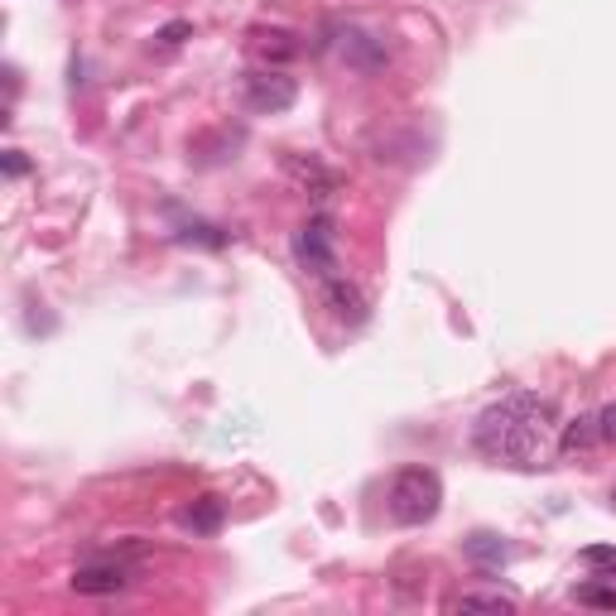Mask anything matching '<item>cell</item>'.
I'll list each match as a JSON object with an SVG mask.
<instances>
[{
	"label": "cell",
	"mask_w": 616,
	"mask_h": 616,
	"mask_svg": "<svg viewBox=\"0 0 616 616\" xmlns=\"http://www.w3.org/2000/svg\"><path fill=\"white\" fill-rule=\"evenodd\" d=\"M473 444L481 458L506 463V467H549L554 453H559V438H554V405L539 400V395H506L491 409H481L473 424Z\"/></svg>",
	"instance_id": "6da1fadb"
},
{
	"label": "cell",
	"mask_w": 616,
	"mask_h": 616,
	"mask_svg": "<svg viewBox=\"0 0 616 616\" xmlns=\"http://www.w3.org/2000/svg\"><path fill=\"white\" fill-rule=\"evenodd\" d=\"M444 506V481L429 467H405L390 481V516L400 525H429Z\"/></svg>",
	"instance_id": "7a4b0ae2"
},
{
	"label": "cell",
	"mask_w": 616,
	"mask_h": 616,
	"mask_svg": "<svg viewBox=\"0 0 616 616\" xmlns=\"http://www.w3.org/2000/svg\"><path fill=\"white\" fill-rule=\"evenodd\" d=\"M295 256L308 275H318V280H332L337 275V241H332V222L328 217H314V222H304L295 231Z\"/></svg>",
	"instance_id": "3957f363"
},
{
	"label": "cell",
	"mask_w": 616,
	"mask_h": 616,
	"mask_svg": "<svg viewBox=\"0 0 616 616\" xmlns=\"http://www.w3.org/2000/svg\"><path fill=\"white\" fill-rule=\"evenodd\" d=\"M295 97H299V82L280 68H260L246 78V101H251L256 111H289Z\"/></svg>",
	"instance_id": "277c9868"
},
{
	"label": "cell",
	"mask_w": 616,
	"mask_h": 616,
	"mask_svg": "<svg viewBox=\"0 0 616 616\" xmlns=\"http://www.w3.org/2000/svg\"><path fill=\"white\" fill-rule=\"evenodd\" d=\"M285 173H289V183H299L314 202H332V193H337V173L322 165L318 155H285Z\"/></svg>",
	"instance_id": "5b68a950"
},
{
	"label": "cell",
	"mask_w": 616,
	"mask_h": 616,
	"mask_svg": "<svg viewBox=\"0 0 616 616\" xmlns=\"http://www.w3.org/2000/svg\"><path fill=\"white\" fill-rule=\"evenodd\" d=\"M126 583H130L126 564H87L72 574V593L78 597H111V593H121Z\"/></svg>",
	"instance_id": "8992f818"
},
{
	"label": "cell",
	"mask_w": 616,
	"mask_h": 616,
	"mask_svg": "<svg viewBox=\"0 0 616 616\" xmlns=\"http://www.w3.org/2000/svg\"><path fill=\"white\" fill-rule=\"evenodd\" d=\"M251 53L266 68H285V63H295V58L304 53V43L289 34V29H251Z\"/></svg>",
	"instance_id": "52a82bcc"
},
{
	"label": "cell",
	"mask_w": 616,
	"mask_h": 616,
	"mask_svg": "<svg viewBox=\"0 0 616 616\" xmlns=\"http://www.w3.org/2000/svg\"><path fill=\"white\" fill-rule=\"evenodd\" d=\"M337 58L351 68H361V72H376L386 63V49H380V39L361 34V29H342V34H337Z\"/></svg>",
	"instance_id": "ba28073f"
},
{
	"label": "cell",
	"mask_w": 616,
	"mask_h": 616,
	"mask_svg": "<svg viewBox=\"0 0 616 616\" xmlns=\"http://www.w3.org/2000/svg\"><path fill=\"white\" fill-rule=\"evenodd\" d=\"M322 304H328L332 318H342V322H361L366 318V295L351 280H342V275L322 280Z\"/></svg>",
	"instance_id": "9c48e42d"
},
{
	"label": "cell",
	"mask_w": 616,
	"mask_h": 616,
	"mask_svg": "<svg viewBox=\"0 0 616 616\" xmlns=\"http://www.w3.org/2000/svg\"><path fill=\"white\" fill-rule=\"evenodd\" d=\"M222 520H227V506L217 501V496H198L193 506L179 510V525H183V530H193V535H217V530H222Z\"/></svg>",
	"instance_id": "30bf717a"
},
{
	"label": "cell",
	"mask_w": 616,
	"mask_h": 616,
	"mask_svg": "<svg viewBox=\"0 0 616 616\" xmlns=\"http://www.w3.org/2000/svg\"><path fill=\"white\" fill-rule=\"evenodd\" d=\"M593 444H603V429H597V415H578L564 424L559 434V453H588Z\"/></svg>",
	"instance_id": "8fae6325"
},
{
	"label": "cell",
	"mask_w": 616,
	"mask_h": 616,
	"mask_svg": "<svg viewBox=\"0 0 616 616\" xmlns=\"http://www.w3.org/2000/svg\"><path fill=\"white\" fill-rule=\"evenodd\" d=\"M467 559L481 564V568H501L510 559V545L501 535H491V530H477L473 539H467Z\"/></svg>",
	"instance_id": "7c38bea8"
},
{
	"label": "cell",
	"mask_w": 616,
	"mask_h": 616,
	"mask_svg": "<svg viewBox=\"0 0 616 616\" xmlns=\"http://www.w3.org/2000/svg\"><path fill=\"white\" fill-rule=\"evenodd\" d=\"M448 612H516V597H506V593H458L448 603Z\"/></svg>",
	"instance_id": "4fadbf2b"
},
{
	"label": "cell",
	"mask_w": 616,
	"mask_h": 616,
	"mask_svg": "<svg viewBox=\"0 0 616 616\" xmlns=\"http://www.w3.org/2000/svg\"><path fill=\"white\" fill-rule=\"evenodd\" d=\"M578 603L583 607H597V612H616V588H612V583H583Z\"/></svg>",
	"instance_id": "5bb4252c"
},
{
	"label": "cell",
	"mask_w": 616,
	"mask_h": 616,
	"mask_svg": "<svg viewBox=\"0 0 616 616\" xmlns=\"http://www.w3.org/2000/svg\"><path fill=\"white\" fill-rule=\"evenodd\" d=\"M578 559H583V564H588V568H597V574H607V578H616V549H612V545H588V549H583V554H578Z\"/></svg>",
	"instance_id": "9a60e30c"
},
{
	"label": "cell",
	"mask_w": 616,
	"mask_h": 616,
	"mask_svg": "<svg viewBox=\"0 0 616 616\" xmlns=\"http://www.w3.org/2000/svg\"><path fill=\"white\" fill-rule=\"evenodd\" d=\"M188 34H193V24H188V20H173V24H165V29H159V43H183Z\"/></svg>",
	"instance_id": "2e32d148"
},
{
	"label": "cell",
	"mask_w": 616,
	"mask_h": 616,
	"mask_svg": "<svg viewBox=\"0 0 616 616\" xmlns=\"http://www.w3.org/2000/svg\"><path fill=\"white\" fill-rule=\"evenodd\" d=\"M597 429H603V444H616V405L597 409Z\"/></svg>",
	"instance_id": "e0dca14e"
},
{
	"label": "cell",
	"mask_w": 616,
	"mask_h": 616,
	"mask_svg": "<svg viewBox=\"0 0 616 616\" xmlns=\"http://www.w3.org/2000/svg\"><path fill=\"white\" fill-rule=\"evenodd\" d=\"M0 165H6L10 179H20V173H29V159H24L20 150H6V159H0Z\"/></svg>",
	"instance_id": "ac0fdd59"
},
{
	"label": "cell",
	"mask_w": 616,
	"mask_h": 616,
	"mask_svg": "<svg viewBox=\"0 0 616 616\" xmlns=\"http://www.w3.org/2000/svg\"><path fill=\"white\" fill-rule=\"evenodd\" d=\"M612 510H616V487H612Z\"/></svg>",
	"instance_id": "d6986e66"
}]
</instances>
